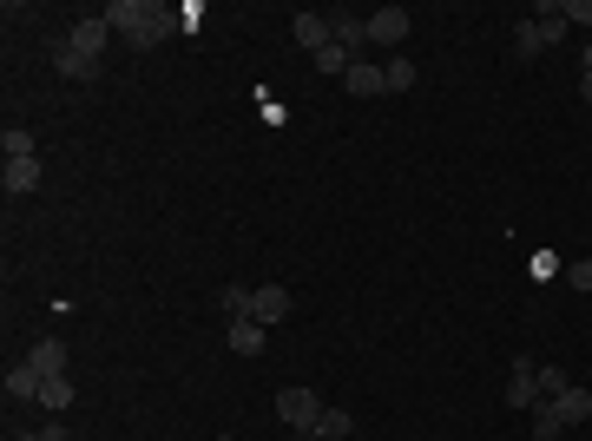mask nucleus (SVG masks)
<instances>
[{"mask_svg":"<svg viewBox=\"0 0 592 441\" xmlns=\"http://www.w3.org/2000/svg\"><path fill=\"white\" fill-rule=\"evenodd\" d=\"M106 27L119 33L132 53H152L172 40V7L165 0H112L106 7Z\"/></svg>","mask_w":592,"mask_h":441,"instance_id":"1","label":"nucleus"},{"mask_svg":"<svg viewBox=\"0 0 592 441\" xmlns=\"http://www.w3.org/2000/svg\"><path fill=\"white\" fill-rule=\"evenodd\" d=\"M316 415H323V395H316V389H277V422L290 428L296 441L316 428Z\"/></svg>","mask_w":592,"mask_h":441,"instance_id":"2","label":"nucleus"},{"mask_svg":"<svg viewBox=\"0 0 592 441\" xmlns=\"http://www.w3.org/2000/svg\"><path fill=\"white\" fill-rule=\"evenodd\" d=\"M106 40H112L106 14H79L73 27H66V47H73V53H86V60H99V53H106Z\"/></svg>","mask_w":592,"mask_h":441,"instance_id":"3","label":"nucleus"},{"mask_svg":"<svg viewBox=\"0 0 592 441\" xmlns=\"http://www.w3.org/2000/svg\"><path fill=\"white\" fill-rule=\"evenodd\" d=\"M408 27H415L408 7H382V14H369V47H402Z\"/></svg>","mask_w":592,"mask_h":441,"instance_id":"4","label":"nucleus"},{"mask_svg":"<svg viewBox=\"0 0 592 441\" xmlns=\"http://www.w3.org/2000/svg\"><path fill=\"white\" fill-rule=\"evenodd\" d=\"M250 316H257L264 330H277L283 316H290V290H283V284H257V290H250Z\"/></svg>","mask_w":592,"mask_h":441,"instance_id":"5","label":"nucleus"},{"mask_svg":"<svg viewBox=\"0 0 592 441\" xmlns=\"http://www.w3.org/2000/svg\"><path fill=\"white\" fill-rule=\"evenodd\" d=\"M290 33H296V47H303V53H323L329 40H336V20H329V14H296Z\"/></svg>","mask_w":592,"mask_h":441,"instance_id":"6","label":"nucleus"},{"mask_svg":"<svg viewBox=\"0 0 592 441\" xmlns=\"http://www.w3.org/2000/svg\"><path fill=\"white\" fill-rule=\"evenodd\" d=\"M540 402V382H533V356H514L507 369V409H533Z\"/></svg>","mask_w":592,"mask_h":441,"instance_id":"7","label":"nucleus"},{"mask_svg":"<svg viewBox=\"0 0 592 441\" xmlns=\"http://www.w3.org/2000/svg\"><path fill=\"white\" fill-rule=\"evenodd\" d=\"M224 343H231L237 356H257V349L270 343V330L257 323V316H231V323H224Z\"/></svg>","mask_w":592,"mask_h":441,"instance_id":"8","label":"nucleus"},{"mask_svg":"<svg viewBox=\"0 0 592 441\" xmlns=\"http://www.w3.org/2000/svg\"><path fill=\"white\" fill-rule=\"evenodd\" d=\"M336 47L349 53V60H362V47H369V14H343V7H336Z\"/></svg>","mask_w":592,"mask_h":441,"instance_id":"9","label":"nucleus"},{"mask_svg":"<svg viewBox=\"0 0 592 441\" xmlns=\"http://www.w3.org/2000/svg\"><path fill=\"white\" fill-rule=\"evenodd\" d=\"M0 185H7V198H27V191H40V158H7Z\"/></svg>","mask_w":592,"mask_h":441,"instance_id":"10","label":"nucleus"},{"mask_svg":"<svg viewBox=\"0 0 592 441\" xmlns=\"http://www.w3.org/2000/svg\"><path fill=\"white\" fill-rule=\"evenodd\" d=\"M349 435H356V415H349V409H329V402H323V415H316V428H310L303 441H349Z\"/></svg>","mask_w":592,"mask_h":441,"instance_id":"11","label":"nucleus"},{"mask_svg":"<svg viewBox=\"0 0 592 441\" xmlns=\"http://www.w3.org/2000/svg\"><path fill=\"white\" fill-rule=\"evenodd\" d=\"M40 382H47V376H40L33 363H14V369H7V402H40Z\"/></svg>","mask_w":592,"mask_h":441,"instance_id":"12","label":"nucleus"},{"mask_svg":"<svg viewBox=\"0 0 592 441\" xmlns=\"http://www.w3.org/2000/svg\"><path fill=\"white\" fill-rule=\"evenodd\" d=\"M33 369H40V376H66V343L60 336H40V343H33V356H27Z\"/></svg>","mask_w":592,"mask_h":441,"instance_id":"13","label":"nucleus"},{"mask_svg":"<svg viewBox=\"0 0 592 441\" xmlns=\"http://www.w3.org/2000/svg\"><path fill=\"white\" fill-rule=\"evenodd\" d=\"M343 86H349L356 99H375V93H389V86H382V66H369V60H356V66H349V73H343Z\"/></svg>","mask_w":592,"mask_h":441,"instance_id":"14","label":"nucleus"},{"mask_svg":"<svg viewBox=\"0 0 592 441\" xmlns=\"http://www.w3.org/2000/svg\"><path fill=\"white\" fill-rule=\"evenodd\" d=\"M553 409H560V422H566V428L592 422V389H566V395H553Z\"/></svg>","mask_w":592,"mask_h":441,"instance_id":"15","label":"nucleus"},{"mask_svg":"<svg viewBox=\"0 0 592 441\" xmlns=\"http://www.w3.org/2000/svg\"><path fill=\"white\" fill-rule=\"evenodd\" d=\"M53 66H60L66 79H99V73H106V66H99V60H86V53H73V47H66V40H60V47H53Z\"/></svg>","mask_w":592,"mask_h":441,"instance_id":"16","label":"nucleus"},{"mask_svg":"<svg viewBox=\"0 0 592 441\" xmlns=\"http://www.w3.org/2000/svg\"><path fill=\"white\" fill-rule=\"evenodd\" d=\"M533 33H540V47H560V40H566V14H560V0H546L540 14H533Z\"/></svg>","mask_w":592,"mask_h":441,"instance_id":"17","label":"nucleus"},{"mask_svg":"<svg viewBox=\"0 0 592 441\" xmlns=\"http://www.w3.org/2000/svg\"><path fill=\"white\" fill-rule=\"evenodd\" d=\"M415 79H421V66L408 60V53H395V60L382 66V86H389V93H408V86H415Z\"/></svg>","mask_w":592,"mask_h":441,"instance_id":"18","label":"nucleus"},{"mask_svg":"<svg viewBox=\"0 0 592 441\" xmlns=\"http://www.w3.org/2000/svg\"><path fill=\"white\" fill-rule=\"evenodd\" d=\"M560 435H566L560 409H553V402H533V441H560Z\"/></svg>","mask_w":592,"mask_h":441,"instance_id":"19","label":"nucleus"},{"mask_svg":"<svg viewBox=\"0 0 592 441\" xmlns=\"http://www.w3.org/2000/svg\"><path fill=\"white\" fill-rule=\"evenodd\" d=\"M0 152H7V158H40V145H33L27 126H7V132H0Z\"/></svg>","mask_w":592,"mask_h":441,"instance_id":"20","label":"nucleus"},{"mask_svg":"<svg viewBox=\"0 0 592 441\" xmlns=\"http://www.w3.org/2000/svg\"><path fill=\"white\" fill-rule=\"evenodd\" d=\"M533 382H540V402H553V395H566V389H573L560 363H540V369H533Z\"/></svg>","mask_w":592,"mask_h":441,"instance_id":"21","label":"nucleus"},{"mask_svg":"<svg viewBox=\"0 0 592 441\" xmlns=\"http://www.w3.org/2000/svg\"><path fill=\"white\" fill-rule=\"evenodd\" d=\"M40 402H47L53 415H60V409H73V382H66V376H47V382H40Z\"/></svg>","mask_w":592,"mask_h":441,"instance_id":"22","label":"nucleus"},{"mask_svg":"<svg viewBox=\"0 0 592 441\" xmlns=\"http://www.w3.org/2000/svg\"><path fill=\"white\" fill-rule=\"evenodd\" d=\"M310 60H316V73H336V79H343V73H349V66H356V60H349V53H343V47H336V40H329V47H323V53H310Z\"/></svg>","mask_w":592,"mask_h":441,"instance_id":"23","label":"nucleus"},{"mask_svg":"<svg viewBox=\"0 0 592 441\" xmlns=\"http://www.w3.org/2000/svg\"><path fill=\"white\" fill-rule=\"evenodd\" d=\"M231 316H250V290L244 284H224V323Z\"/></svg>","mask_w":592,"mask_h":441,"instance_id":"24","label":"nucleus"},{"mask_svg":"<svg viewBox=\"0 0 592 441\" xmlns=\"http://www.w3.org/2000/svg\"><path fill=\"white\" fill-rule=\"evenodd\" d=\"M560 14H566V27H573V20H579V27H592V0H560Z\"/></svg>","mask_w":592,"mask_h":441,"instance_id":"25","label":"nucleus"},{"mask_svg":"<svg viewBox=\"0 0 592 441\" xmlns=\"http://www.w3.org/2000/svg\"><path fill=\"white\" fill-rule=\"evenodd\" d=\"M566 284H573V290H592V257H579V264H566Z\"/></svg>","mask_w":592,"mask_h":441,"instance_id":"26","label":"nucleus"},{"mask_svg":"<svg viewBox=\"0 0 592 441\" xmlns=\"http://www.w3.org/2000/svg\"><path fill=\"white\" fill-rule=\"evenodd\" d=\"M14 441H66V428H60V422H47V428H33V435H14Z\"/></svg>","mask_w":592,"mask_h":441,"instance_id":"27","label":"nucleus"},{"mask_svg":"<svg viewBox=\"0 0 592 441\" xmlns=\"http://www.w3.org/2000/svg\"><path fill=\"white\" fill-rule=\"evenodd\" d=\"M579 93H586V106H592V73H579Z\"/></svg>","mask_w":592,"mask_h":441,"instance_id":"28","label":"nucleus"},{"mask_svg":"<svg viewBox=\"0 0 592 441\" xmlns=\"http://www.w3.org/2000/svg\"><path fill=\"white\" fill-rule=\"evenodd\" d=\"M579 73H592V40H586V60H579Z\"/></svg>","mask_w":592,"mask_h":441,"instance_id":"29","label":"nucleus"},{"mask_svg":"<svg viewBox=\"0 0 592 441\" xmlns=\"http://www.w3.org/2000/svg\"><path fill=\"white\" fill-rule=\"evenodd\" d=\"M586 257H592V251H586Z\"/></svg>","mask_w":592,"mask_h":441,"instance_id":"30","label":"nucleus"}]
</instances>
